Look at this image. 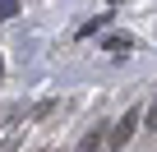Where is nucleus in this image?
<instances>
[{
	"label": "nucleus",
	"instance_id": "f257e3e1",
	"mask_svg": "<svg viewBox=\"0 0 157 152\" xmlns=\"http://www.w3.org/2000/svg\"><path fill=\"white\" fill-rule=\"evenodd\" d=\"M134 124H139V111H125V115H120V124H116V134H111V143L120 147V143L134 134Z\"/></svg>",
	"mask_w": 157,
	"mask_h": 152
},
{
	"label": "nucleus",
	"instance_id": "20e7f679",
	"mask_svg": "<svg viewBox=\"0 0 157 152\" xmlns=\"http://www.w3.org/2000/svg\"><path fill=\"white\" fill-rule=\"evenodd\" d=\"M148 129H157V102H152V111H148Z\"/></svg>",
	"mask_w": 157,
	"mask_h": 152
},
{
	"label": "nucleus",
	"instance_id": "f03ea898",
	"mask_svg": "<svg viewBox=\"0 0 157 152\" xmlns=\"http://www.w3.org/2000/svg\"><path fill=\"white\" fill-rule=\"evenodd\" d=\"M102 46H106V51H111V55H125V51H129V46H134V51H139V42H134V37H125V32H116V37H106V42H102Z\"/></svg>",
	"mask_w": 157,
	"mask_h": 152
},
{
	"label": "nucleus",
	"instance_id": "7ed1b4c3",
	"mask_svg": "<svg viewBox=\"0 0 157 152\" xmlns=\"http://www.w3.org/2000/svg\"><path fill=\"white\" fill-rule=\"evenodd\" d=\"M14 9H19V5H14V0H0V19H10Z\"/></svg>",
	"mask_w": 157,
	"mask_h": 152
}]
</instances>
